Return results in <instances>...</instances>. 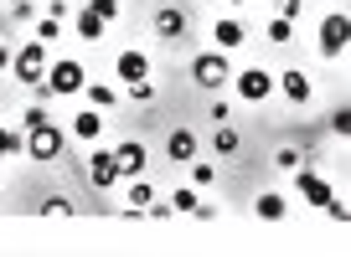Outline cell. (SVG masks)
Wrapping results in <instances>:
<instances>
[{"label":"cell","mask_w":351,"mask_h":257,"mask_svg":"<svg viewBox=\"0 0 351 257\" xmlns=\"http://www.w3.org/2000/svg\"><path fill=\"white\" fill-rule=\"evenodd\" d=\"M62 144H67V134L52 124V118L26 128V150H32V160H57V154H62Z\"/></svg>","instance_id":"6da1fadb"},{"label":"cell","mask_w":351,"mask_h":257,"mask_svg":"<svg viewBox=\"0 0 351 257\" xmlns=\"http://www.w3.org/2000/svg\"><path fill=\"white\" fill-rule=\"evenodd\" d=\"M42 87L47 93H83L88 87V72H83V62H52L47 67V77H42Z\"/></svg>","instance_id":"7a4b0ae2"},{"label":"cell","mask_w":351,"mask_h":257,"mask_svg":"<svg viewBox=\"0 0 351 257\" xmlns=\"http://www.w3.org/2000/svg\"><path fill=\"white\" fill-rule=\"evenodd\" d=\"M11 72L21 77L26 87H36V83H42V77H47V52H42V42H26L21 52L11 57Z\"/></svg>","instance_id":"3957f363"},{"label":"cell","mask_w":351,"mask_h":257,"mask_svg":"<svg viewBox=\"0 0 351 257\" xmlns=\"http://www.w3.org/2000/svg\"><path fill=\"white\" fill-rule=\"evenodd\" d=\"M191 77H197V87H222L232 77V67H228L222 52H202L197 62H191Z\"/></svg>","instance_id":"277c9868"},{"label":"cell","mask_w":351,"mask_h":257,"mask_svg":"<svg viewBox=\"0 0 351 257\" xmlns=\"http://www.w3.org/2000/svg\"><path fill=\"white\" fill-rule=\"evenodd\" d=\"M232 83H238V98H248V103H263V98L274 93V72H263V67H248Z\"/></svg>","instance_id":"5b68a950"},{"label":"cell","mask_w":351,"mask_h":257,"mask_svg":"<svg viewBox=\"0 0 351 257\" xmlns=\"http://www.w3.org/2000/svg\"><path fill=\"white\" fill-rule=\"evenodd\" d=\"M346 36H351V21H346V16H326V21H320V52H326V57H341V52H346Z\"/></svg>","instance_id":"8992f818"},{"label":"cell","mask_w":351,"mask_h":257,"mask_svg":"<svg viewBox=\"0 0 351 257\" xmlns=\"http://www.w3.org/2000/svg\"><path fill=\"white\" fill-rule=\"evenodd\" d=\"M114 180H119V165H114V150L88 154V185H93V191H109Z\"/></svg>","instance_id":"52a82bcc"},{"label":"cell","mask_w":351,"mask_h":257,"mask_svg":"<svg viewBox=\"0 0 351 257\" xmlns=\"http://www.w3.org/2000/svg\"><path fill=\"white\" fill-rule=\"evenodd\" d=\"M155 36H160V42L186 36V11H181V5H160V11H155Z\"/></svg>","instance_id":"ba28073f"},{"label":"cell","mask_w":351,"mask_h":257,"mask_svg":"<svg viewBox=\"0 0 351 257\" xmlns=\"http://www.w3.org/2000/svg\"><path fill=\"white\" fill-rule=\"evenodd\" d=\"M295 185H300V195H305V201L315 206V211H326V201H330V195H336V191H330V185L320 180L315 170H300V175H295Z\"/></svg>","instance_id":"9c48e42d"},{"label":"cell","mask_w":351,"mask_h":257,"mask_svg":"<svg viewBox=\"0 0 351 257\" xmlns=\"http://www.w3.org/2000/svg\"><path fill=\"white\" fill-rule=\"evenodd\" d=\"M165 154H171L176 165H191L197 160V134H191V128H176L171 139H165Z\"/></svg>","instance_id":"30bf717a"},{"label":"cell","mask_w":351,"mask_h":257,"mask_svg":"<svg viewBox=\"0 0 351 257\" xmlns=\"http://www.w3.org/2000/svg\"><path fill=\"white\" fill-rule=\"evenodd\" d=\"M114 165H119V175H140L145 170V144L140 139H124L119 150H114Z\"/></svg>","instance_id":"8fae6325"},{"label":"cell","mask_w":351,"mask_h":257,"mask_svg":"<svg viewBox=\"0 0 351 257\" xmlns=\"http://www.w3.org/2000/svg\"><path fill=\"white\" fill-rule=\"evenodd\" d=\"M279 87H285V98H289V103H310V77L300 72V67L279 72Z\"/></svg>","instance_id":"7c38bea8"},{"label":"cell","mask_w":351,"mask_h":257,"mask_svg":"<svg viewBox=\"0 0 351 257\" xmlns=\"http://www.w3.org/2000/svg\"><path fill=\"white\" fill-rule=\"evenodd\" d=\"M73 134H77V139H99V134H104V113H99V108H83V113L73 118Z\"/></svg>","instance_id":"4fadbf2b"},{"label":"cell","mask_w":351,"mask_h":257,"mask_svg":"<svg viewBox=\"0 0 351 257\" xmlns=\"http://www.w3.org/2000/svg\"><path fill=\"white\" fill-rule=\"evenodd\" d=\"M104 26H109V21H99L93 11H77L73 16V31L83 36V42H104Z\"/></svg>","instance_id":"5bb4252c"},{"label":"cell","mask_w":351,"mask_h":257,"mask_svg":"<svg viewBox=\"0 0 351 257\" xmlns=\"http://www.w3.org/2000/svg\"><path fill=\"white\" fill-rule=\"evenodd\" d=\"M114 72H119L124 83H134V77H145V72H150V62H145V52H124L119 62H114Z\"/></svg>","instance_id":"9a60e30c"},{"label":"cell","mask_w":351,"mask_h":257,"mask_svg":"<svg viewBox=\"0 0 351 257\" xmlns=\"http://www.w3.org/2000/svg\"><path fill=\"white\" fill-rule=\"evenodd\" d=\"M212 36H217V46H222V52L243 46V26H238V21H217V26H212Z\"/></svg>","instance_id":"2e32d148"},{"label":"cell","mask_w":351,"mask_h":257,"mask_svg":"<svg viewBox=\"0 0 351 257\" xmlns=\"http://www.w3.org/2000/svg\"><path fill=\"white\" fill-rule=\"evenodd\" d=\"M253 211L263 216V221H285V195H258V206Z\"/></svg>","instance_id":"e0dca14e"},{"label":"cell","mask_w":351,"mask_h":257,"mask_svg":"<svg viewBox=\"0 0 351 257\" xmlns=\"http://www.w3.org/2000/svg\"><path fill=\"white\" fill-rule=\"evenodd\" d=\"M212 150H217V154H232V150H238V128H232V124H217V134H212Z\"/></svg>","instance_id":"ac0fdd59"},{"label":"cell","mask_w":351,"mask_h":257,"mask_svg":"<svg viewBox=\"0 0 351 257\" xmlns=\"http://www.w3.org/2000/svg\"><path fill=\"white\" fill-rule=\"evenodd\" d=\"M88 98H93V108H114V103H119V93H114L109 83H93V87H88Z\"/></svg>","instance_id":"d6986e66"},{"label":"cell","mask_w":351,"mask_h":257,"mask_svg":"<svg viewBox=\"0 0 351 257\" xmlns=\"http://www.w3.org/2000/svg\"><path fill=\"white\" fill-rule=\"evenodd\" d=\"M289 31H295V21H285V16H274V21H269V42H274V46H285Z\"/></svg>","instance_id":"ffe728a7"},{"label":"cell","mask_w":351,"mask_h":257,"mask_svg":"<svg viewBox=\"0 0 351 257\" xmlns=\"http://www.w3.org/2000/svg\"><path fill=\"white\" fill-rule=\"evenodd\" d=\"M88 11L99 21H119V0H88Z\"/></svg>","instance_id":"44dd1931"},{"label":"cell","mask_w":351,"mask_h":257,"mask_svg":"<svg viewBox=\"0 0 351 257\" xmlns=\"http://www.w3.org/2000/svg\"><path fill=\"white\" fill-rule=\"evenodd\" d=\"M21 150H26V139H21V134L0 128V160H5V154H21Z\"/></svg>","instance_id":"7402d4cb"},{"label":"cell","mask_w":351,"mask_h":257,"mask_svg":"<svg viewBox=\"0 0 351 257\" xmlns=\"http://www.w3.org/2000/svg\"><path fill=\"white\" fill-rule=\"evenodd\" d=\"M130 98H134V103H150V98H155V83H150V77H134V83H130Z\"/></svg>","instance_id":"603a6c76"},{"label":"cell","mask_w":351,"mask_h":257,"mask_svg":"<svg viewBox=\"0 0 351 257\" xmlns=\"http://www.w3.org/2000/svg\"><path fill=\"white\" fill-rule=\"evenodd\" d=\"M150 201H155V191H150L145 180H134V185H130V206H140V211H145Z\"/></svg>","instance_id":"cb8c5ba5"},{"label":"cell","mask_w":351,"mask_h":257,"mask_svg":"<svg viewBox=\"0 0 351 257\" xmlns=\"http://www.w3.org/2000/svg\"><path fill=\"white\" fill-rule=\"evenodd\" d=\"M171 211H197V191H191V185H186V191H176L171 195Z\"/></svg>","instance_id":"d4e9b609"},{"label":"cell","mask_w":351,"mask_h":257,"mask_svg":"<svg viewBox=\"0 0 351 257\" xmlns=\"http://www.w3.org/2000/svg\"><path fill=\"white\" fill-rule=\"evenodd\" d=\"M274 160H279V170H300V160H305V154H300L295 144H285V150H279Z\"/></svg>","instance_id":"484cf974"},{"label":"cell","mask_w":351,"mask_h":257,"mask_svg":"<svg viewBox=\"0 0 351 257\" xmlns=\"http://www.w3.org/2000/svg\"><path fill=\"white\" fill-rule=\"evenodd\" d=\"M191 180H197V185H212V180H217V170H212L207 160H191Z\"/></svg>","instance_id":"4316f807"},{"label":"cell","mask_w":351,"mask_h":257,"mask_svg":"<svg viewBox=\"0 0 351 257\" xmlns=\"http://www.w3.org/2000/svg\"><path fill=\"white\" fill-rule=\"evenodd\" d=\"M67 211H73V206H67L62 195H52V201H42V216H67Z\"/></svg>","instance_id":"83f0119b"},{"label":"cell","mask_w":351,"mask_h":257,"mask_svg":"<svg viewBox=\"0 0 351 257\" xmlns=\"http://www.w3.org/2000/svg\"><path fill=\"white\" fill-rule=\"evenodd\" d=\"M57 26H62V21H52V16H47V21L36 26V42H57Z\"/></svg>","instance_id":"f1b7e54d"},{"label":"cell","mask_w":351,"mask_h":257,"mask_svg":"<svg viewBox=\"0 0 351 257\" xmlns=\"http://www.w3.org/2000/svg\"><path fill=\"white\" fill-rule=\"evenodd\" d=\"M330 128H336V134H351V113H346V108H336V113H330Z\"/></svg>","instance_id":"f546056e"},{"label":"cell","mask_w":351,"mask_h":257,"mask_svg":"<svg viewBox=\"0 0 351 257\" xmlns=\"http://www.w3.org/2000/svg\"><path fill=\"white\" fill-rule=\"evenodd\" d=\"M279 16H285V21H295V16H300V0H285V5H279Z\"/></svg>","instance_id":"4dcf8cb0"},{"label":"cell","mask_w":351,"mask_h":257,"mask_svg":"<svg viewBox=\"0 0 351 257\" xmlns=\"http://www.w3.org/2000/svg\"><path fill=\"white\" fill-rule=\"evenodd\" d=\"M5 62H11V52H5V46H0V67H5Z\"/></svg>","instance_id":"1f68e13d"},{"label":"cell","mask_w":351,"mask_h":257,"mask_svg":"<svg viewBox=\"0 0 351 257\" xmlns=\"http://www.w3.org/2000/svg\"><path fill=\"white\" fill-rule=\"evenodd\" d=\"M232 5H243V0H232Z\"/></svg>","instance_id":"d6a6232c"}]
</instances>
